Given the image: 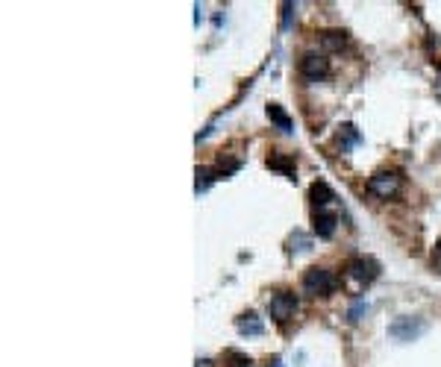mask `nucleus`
Instances as JSON below:
<instances>
[{
  "label": "nucleus",
  "instance_id": "nucleus-15",
  "mask_svg": "<svg viewBox=\"0 0 441 367\" xmlns=\"http://www.w3.org/2000/svg\"><path fill=\"white\" fill-rule=\"evenodd\" d=\"M433 264L441 271V244H438V247H435V253H433Z\"/></svg>",
  "mask_w": 441,
  "mask_h": 367
},
{
  "label": "nucleus",
  "instance_id": "nucleus-7",
  "mask_svg": "<svg viewBox=\"0 0 441 367\" xmlns=\"http://www.w3.org/2000/svg\"><path fill=\"white\" fill-rule=\"evenodd\" d=\"M335 223H338V215H335V211L315 209V235H321V238H333Z\"/></svg>",
  "mask_w": 441,
  "mask_h": 367
},
{
  "label": "nucleus",
  "instance_id": "nucleus-8",
  "mask_svg": "<svg viewBox=\"0 0 441 367\" xmlns=\"http://www.w3.org/2000/svg\"><path fill=\"white\" fill-rule=\"evenodd\" d=\"M309 197H312V206H315V209H326L335 200V194H333V188L326 186V182H315V186L309 188Z\"/></svg>",
  "mask_w": 441,
  "mask_h": 367
},
{
  "label": "nucleus",
  "instance_id": "nucleus-11",
  "mask_svg": "<svg viewBox=\"0 0 441 367\" xmlns=\"http://www.w3.org/2000/svg\"><path fill=\"white\" fill-rule=\"evenodd\" d=\"M268 118H271V121L280 126V130H286V133L291 130V118H289L286 112H282L277 103H271V106H268Z\"/></svg>",
  "mask_w": 441,
  "mask_h": 367
},
{
  "label": "nucleus",
  "instance_id": "nucleus-4",
  "mask_svg": "<svg viewBox=\"0 0 441 367\" xmlns=\"http://www.w3.org/2000/svg\"><path fill=\"white\" fill-rule=\"evenodd\" d=\"M347 276L356 279L359 285H368V282H374L379 276V264L371 256H356L347 262Z\"/></svg>",
  "mask_w": 441,
  "mask_h": 367
},
{
  "label": "nucleus",
  "instance_id": "nucleus-3",
  "mask_svg": "<svg viewBox=\"0 0 441 367\" xmlns=\"http://www.w3.org/2000/svg\"><path fill=\"white\" fill-rule=\"evenodd\" d=\"M301 74L309 82L326 80V74H330V59H326L324 53H303L301 56Z\"/></svg>",
  "mask_w": 441,
  "mask_h": 367
},
{
  "label": "nucleus",
  "instance_id": "nucleus-13",
  "mask_svg": "<svg viewBox=\"0 0 441 367\" xmlns=\"http://www.w3.org/2000/svg\"><path fill=\"white\" fill-rule=\"evenodd\" d=\"M212 179H215L212 167H197V191H206L212 186Z\"/></svg>",
  "mask_w": 441,
  "mask_h": 367
},
{
  "label": "nucleus",
  "instance_id": "nucleus-9",
  "mask_svg": "<svg viewBox=\"0 0 441 367\" xmlns=\"http://www.w3.org/2000/svg\"><path fill=\"white\" fill-rule=\"evenodd\" d=\"M345 45H347V36L341 30H324L321 33V47L324 50H341Z\"/></svg>",
  "mask_w": 441,
  "mask_h": 367
},
{
  "label": "nucleus",
  "instance_id": "nucleus-2",
  "mask_svg": "<svg viewBox=\"0 0 441 367\" xmlns=\"http://www.w3.org/2000/svg\"><path fill=\"white\" fill-rule=\"evenodd\" d=\"M400 186H403V177L397 171H377L371 179H368V194L379 197V200H389V197H394L400 191Z\"/></svg>",
  "mask_w": 441,
  "mask_h": 367
},
{
  "label": "nucleus",
  "instance_id": "nucleus-12",
  "mask_svg": "<svg viewBox=\"0 0 441 367\" xmlns=\"http://www.w3.org/2000/svg\"><path fill=\"white\" fill-rule=\"evenodd\" d=\"M268 165H271V167H277V171H282V174L294 177V162H291V159H286V156H280V153H274V156L268 159Z\"/></svg>",
  "mask_w": 441,
  "mask_h": 367
},
{
  "label": "nucleus",
  "instance_id": "nucleus-1",
  "mask_svg": "<svg viewBox=\"0 0 441 367\" xmlns=\"http://www.w3.org/2000/svg\"><path fill=\"white\" fill-rule=\"evenodd\" d=\"M301 288H303V294H309V297H324V294H333L338 288V279L333 271H326V267H309L303 274Z\"/></svg>",
  "mask_w": 441,
  "mask_h": 367
},
{
  "label": "nucleus",
  "instance_id": "nucleus-14",
  "mask_svg": "<svg viewBox=\"0 0 441 367\" xmlns=\"http://www.w3.org/2000/svg\"><path fill=\"white\" fill-rule=\"evenodd\" d=\"M224 359H226V361H236V367L250 364V359H247V356H241V352H233V350H230V352H224Z\"/></svg>",
  "mask_w": 441,
  "mask_h": 367
},
{
  "label": "nucleus",
  "instance_id": "nucleus-6",
  "mask_svg": "<svg viewBox=\"0 0 441 367\" xmlns=\"http://www.w3.org/2000/svg\"><path fill=\"white\" fill-rule=\"evenodd\" d=\"M421 332H424V320L418 317H397L389 327V335L397 338V341H415Z\"/></svg>",
  "mask_w": 441,
  "mask_h": 367
},
{
  "label": "nucleus",
  "instance_id": "nucleus-5",
  "mask_svg": "<svg viewBox=\"0 0 441 367\" xmlns=\"http://www.w3.org/2000/svg\"><path fill=\"white\" fill-rule=\"evenodd\" d=\"M268 312H271V317L277 323H286L297 312V297L289 294V291H280V294H274V297L268 300Z\"/></svg>",
  "mask_w": 441,
  "mask_h": 367
},
{
  "label": "nucleus",
  "instance_id": "nucleus-10",
  "mask_svg": "<svg viewBox=\"0 0 441 367\" xmlns=\"http://www.w3.org/2000/svg\"><path fill=\"white\" fill-rule=\"evenodd\" d=\"M236 327H238V332H245V335H262V320L259 317H256L253 312H247V315H241L238 317V323H236Z\"/></svg>",
  "mask_w": 441,
  "mask_h": 367
},
{
  "label": "nucleus",
  "instance_id": "nucleus-16",
  "mask_svg": "<svg viewBox=\"0 0 441 367\" xmlns=\"http://www.w3.org/2000/svg\"><path fill=\"white\" fill-rule=\"evenodd\" d=\"M271 367H282V364H280V361H277V364H271Z\"/></svg>",
  "mask_w": 441,
  "mask_h": 367
}]
</instances>
